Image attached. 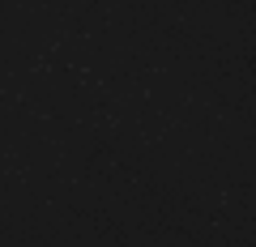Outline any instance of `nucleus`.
<instances>
[]
</instances>
